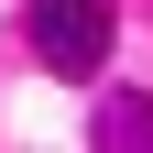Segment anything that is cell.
<instances>
[{"mask_svg":"<svg viewBox=\"0 0 153 153\" xmlns=\"http://www.w3.org/2000/svg\"><path fill=\"white\" fill-rule=\"evenodd\" d=\"M109 33H120V0H33V55L55 76H99Z\"/></svg>","mask_w":153,"mask_h":153,"instance_id":"6da1fadb","label":"cell"},{"mask_svg":"<svg viewBox=\"0 0 153 153\" xmlns=\"http://www.w3.org/2000/svg\"><path fill=\"white\" fill-rule=\"evenodd\" d=\"M142 120H153L142 99H109V109H99V142H109V153H142Z\"/></svg>","mask_w":153,"mask_h":153,"instance_id":"7a4b0ae2","label":"cell"}]
</instances>
